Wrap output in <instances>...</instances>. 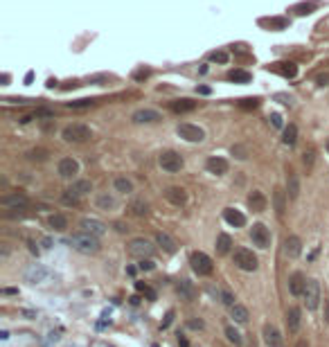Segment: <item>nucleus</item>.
Wrapping results in <instances>:
<instances>
[{"mask_svg": "<svg viewBox=\"0 0 329 347\" xmlns=\"http://www.w3.org/2000/svg\"><path fill=\"white\" fill-rule=\"evenodd\" d=\"M68 243H70L75 250L84 252V255H93V252L99 250V237L88 234V232H75L70 239H68Z\"/></svg>", "mask_w": 329, "mask_h": 347, "instance_id": "f257e3e1", "label": "nucleus"}, {"mask_svg": "<svg viewBox=\"0 0 329 347\" xmlns=\"http://www.w3.org/2000/svg\"><path fill=\"white\" fill-rule=\"evenodd\" d=\"M126 250H129V255L135 257V259H151V255L156 252V246L144 237H135L129 241Z\"/></svg>", "mask_w": 329, "mask_h": 347, "instance_id": "f03ea898", "label": "nucleus"}, {"mask_svg": "<svg viewBox=\"0 0 329 347\" xmlns=\"http://www.w3.org/2000/svg\"><path fill=\"white\" fill-rule=\"evenodd\" d=\"M90 135H93L90 126L79 124V122H75V124H68L66 129L61 131V138L66 140V142H86V140H90Z\"/></svg>", "mask_w": 329, "mask_h": 347, "instance_id": "7ed1b4c3", "label": "nucleus"}, {"mask_svg": "<svg viewBox=\"0 0 329 347\" xmlns=\"http://www.w3.org/2000/svg\"><path fill=\"white\" fill-rule=\"evenodd\" d=\"M158 165H160L162 171L176 174V171L183 169L185 160H183V156H180V153H176V151H162L160 156H158Z\"/></svg>", "mask_w": 329, "mask_h": 347, "instance_id": "20e7f679", "label": "nucleus"}, {"mask_svg": "<svg viewBox=\"0 0 329 347\" xmlns=\"http://www.w3.org/2000/svg\"><path fill=\"white\" fill-rule=\"evenodd\" d=\"M302 297H304V304H306V309L309 311H313V309H318V304H320V284H318V279H306V286H304V293H302Z\"/></svg>", "mask_w": 329, "mask_h": 347, "instance_id": "39448f33", "label": "nucleus"}, {"mask_svg": "<svg viewBox=\"0 0 329 347\" xmlns=\"http://www.w3.org/2000/svg\"><path fill=\"white\" fill-rule=\"evenodd\" d=\"M234 264L239 266L241 270H255L257 268V257L252 250H248V248H237L234 250Z\"/></svg>", "mask_w": 329, "mask_h": 347, "instance_id": "423d86ee", "label": "nucleus"}, {"mask_svg": "<svg viewBox=\"0 0 329 347\" xmlns=\"http://www.w3.org/2000/svg\"><path fill=\"white\" fill-rule=\"evenodd\" d=\"M189 264H192V268H194V273H196V275H210L212 268H214V266H212V259L205 255V252H201V250L192 252Z\"/></svg>", "mask_w": 329, "mask_h": 347, "instance_id": "0eeeda50", "label": "nucleus"}, {"mask_svg": "<svg viewBox=\"0 0 329 347\" xmlns=\"http://www.w3.org/2000/svg\"><path fill=\"white\" fill-rule=\"evenodd\" d=\"M178 135L183 140H187V142H201V140H205V131L201 129V126L196 124H189V122H183V124H178Z\"/></svg>", "mask_w": 329, "mask_h": 347, "instance_id": "6e6552de", "label": "nucleus"}, {"mask_svg": "<svg viewBox=\"0 0 329 347\" xmlns=\"http://www.w3.org/2000/svg\"><path fill=\"white\" fill-rule=\"evenodd\" d=\"M250 239L257 248H268L270 246V230L264 223H255L250 228Z\"/></svg>", "mask_w": 329, "mask_h": 347, "instance_id": "1a4fd4ad", "label": "nucleus"}, {"mask_svg": "<svg viewBox=\"0 0 329 347\" xmlns=\"http://www.w3.org/2000/svg\"><path fill=\"white\" fill-rule=\"evenodd\" d=\"M79 228H81V232L95 234V237H102V234L106 232V223H102L99 219H90V216H86V219L79 221Z\"/></svg>", "mask_w": 329, "mask_h": 347, "instance_id": "9d476101", "label": "nucleus"}, {"mask_svg": "<svg viewBox=\"0 0 329 347\" xmlns=\"http://www.w3.org/2000/svg\"><path fill=\"white\" fill-rule=\"evenodd\" d=\"M131 120L135 122V124H153V122H160V113L153 111V108H140V111H135L133 115H131Z\"/></svg>", "mask_w": 329, "mask_h": 347, "instance_id": "9b49d317", "label": "nucleus"}, {"mask_svg": "<svg viewBox=\"0 0 329 347\" xmlns=\"http://www.w3.org/2000/svg\"><path fill=\"white\" fill-rule=\"evenodd\" d=\"M48 275H50V270L45 268L43 264H30L27 266V270H25V282L39 284V282H43Z\"/></svg>", "mask_w": 329, "mask_h": 347, "instance_id": "f8f14e48", "label": "nucleus"}, {"mask_svg": "<svg viewBox=\"0 0 329 347\" xmlns=\"http://www.w3.org/2000/svg\"><path fill=\"white\" fill-rule=\"evenodd\" d=\"M57 171H59L61 178H72V176L79 174V162H77L75 158H61V160H59Z\"/></svg>", "mask_w": 329, "mask_h": 347, "instance_id": "ddd939ff", "label": "nucleus"}, {"mask_svg": "<svg viewBox=\"0 0 329 347\" xmlns=\"http://www.w3.org/2000/svg\"><path fill=\"white\" fill-rule=\"evenodd\" d=\"M27 196L25 194H21V192H14V194H5V196H0V205H5V207H14V210H18V207H27Z\"/></svg>", "mask_w": 329, "mask_h": 347, "instance_id": "4468645a", "label": "nucleus"}, {"mask_svg": "<svg viewBox=\"0 0 329 347\" xmlns=\"http://www.w3.org/2000/svg\"><path fill=\"white\" fill-rule=\"evenodd\" d=\"M165 198L171 203V205H185V203H187V192H185L183 187L171 185V187L165 189Z\"/></svg>", "mask_w": 329, "mask_h": 347, "instance_id": "2eb2a0df", "label": "nucleus"}, {"mask_svg": "<svg viewBox=\"0 0 329 347\" xmlns=\"http://www.w3.org/2000/svg\"><path fill=\"white\" fill-rule=\"evenodd\" d=\"M261 333H264L266 347H282V336H279V331H277L275 324H264Z\"/></svg>", "mask_w": 329, "mask_h": 347, "instance_id": "dca6fc26", "label": "nucleus"}, {"mask_svg": "<svg viewBox=\"0 0 329 347\" xmlns=\"http://www.w3.org/2000/svg\"><path fill=\"white\" fill-rule=\"evenodd\" d=\"M248 205H250L252 212H264L266 207H268V198H266L259 189H252V192L248 194Z\"/></svg>", "mask_w": 329, "mask_h": 347, "instance_id": "f3484780", "label": "nucleus"}, {"mask_svg": "<svg viewBox=\"0 0 329 347\" xmlns=\"http://www.w3.org/2000/svg\"><path fill=\"white\" fill-rule=\"evenodd\" d=\"M205 169L214 176H223L225 171H228V160H225V158H219V156H212V158H207Z\"/></svg>", "mask_w": 329, "mask_h": 347, "instance_id": "a211bd4d", "label": "nucleus"}, {"mask_svg": "<svg viewBox=\"0 0 329 347\" xmlns=\"http://www.w3.org/2000/svg\"><path fill=\"white\" fill-rule=\"evenodd\" d=\"M284 252H286V257H291V259L300 257V252H302V241H300V237L291 234V237L284 239Z\"/></svg>", "mask_w": 329, "mask_h": 347, "instance_id": "6ab92c4d", "label": "nucleus"}, {"mask_svg": "<svg viewBox=\"0 0 329 347\" xmlns=\"http://www.w3.org/2000/svg\"><path fill=\"white\" fill-rule=\"evenodd\" d=\"M286 196L288 194L284 192V189H279V187L273 189V207H275V214H277L279 219H282L284 212H286Z\"/></svg>", "mask_w": 329, "mask_h": 347, "instance_id": "aec40b11", "label": "nucleus"}, {"mask_svg": "<svg viewBox=\"0 0 329 347\" xmlns=\"http://www.w3.org/2000/svg\"><path fill=\"white\" fill-rule=\"evenodd\" d=\"M304 286H306V279L302 273H293L291 277H288V291H291V295H302V293H304Z\"/></svg>", "mask_w": 329, "mask_h": 347, "instance_id": "412c9836", "label": "nucleus"}, {"mask_svg": "<svg viewBox=\"0 0 329 347\" xmlns=\"http://www.w3.org/2000/svg\"><path fill=\"white\" fill-rule=\"evenodd\" d=\"M286 194L291 201H295L300 196V178H297L295 171H288V176H286Z\"/></svg>", "mask_w": 329, "mask_h": 347, "instance_id": "4be33fe9", "label": "nucleus"}, {"mask_svg": "<svg viewBox=\"0 0 329 347\" xmlns=\"http://www.w3.org/2000/svg\"><path fill=\"white\" fill-rule=\"evenodd\" d=\"M223 219L228 221L230 225H234V228L246 225V216H243L239 210H234V207H225V210H223Z\"/></svg>", "mask_w": 329, "mask_h": 347, "instance_id": "5701e85b", "label": "nucleus"}, {"mask_svg": "<svg viewBox=\"0 0 329 347\" xmlns=\"http://www.w3.org/2000/svg\"><path fill=\"white\" fill-rule=\"evenodd\" d=\"M300 309H297V306H288L286 309V327H288V331L291 333H295L297 329H300Z\"/></svg>", "mask_w": 329, "mask_h": 347, "instance_id": "b1692460", "label": "nucleus"}, {"mask_svg": "<svg viewBox=\"0 0 329 347\" xmlns=\"http://www.w3.org/2000/svg\"><path fill=\"white\" fill-rule=\"evenodd\" d=\"M156 243H158V246H160L165 252H176V248H178V243H176L167 232H158V234H156Z\"/></svg>", "mask_w": 329, "mask_h": 347, "instance_id": "393cba45", "label": "nucleus"}, {"mask_svg": "<svg viewBox=\"0 0 329 347\" xmlns=\"http://www.w3.org/2000/svg\"><path fill=\"white\" fill-rule=\"evenodd\" d=\"M176 291H178V295L183 297V300H194V295H196V291H194L189 279H180V282L176 284Z\"/></svg>", "mask_w": 329, "mask_h": 347, "instance_id": "a878e982", "label": "nucleus"}, {"mask_svg": "<svg viewBox=\"0 0 329 347\" xmlns=\"http://www.w3.org/2000/svg\"><path fill=\"white\" fill-rule=\"evenodd\" d=\"M169 108L174 113H189L196 108V102H192V99H174V102L169 104Z\"/></svg>", "mask_w": 329, "mask_h": 347, "instance_id": "bb28decb", "label": "nucleus"}, {"mask_svg": "<svg viewBox=\"0 0 329 347\" xmlns=\"http://www.w3.org/2000/svg\"><path fill=\"white\" fill-rule=\"evenodd\" d=\"M230 315H232V320H234V322H239V324L248 322V309H246L243 304H234V306H230Z\"/></svg>", "mask_w": 329, "mask_h": 347, "instance_id": "cd10ccee", "label": "nucleus"}, {"mask_svg": "<svg viewBox=\"0 0 329 347\" xmlns=\"http://www.w3.org/2000/svg\"><path fill=\"white\" fill-rule=\"evenodd\" d=\"M70 189L77 194V196H81V198H84L86 194H90V192H93V183H90V180H75Z\"/></svg>", "mask_w": 329, "mask_h": 347, "instance_id": "c85d7f7f", "label": "nucleus"}, {"mask_svg": "<svg viewBox=\"0 0 329 347\" xmlns=\"http://www.w3.org/2000/svg\"><path fill=\"white\" fill-rule=\"evenodd\" d=\"M228 79L234 81V84H248L252 77H250V72H248V70H239V68H237V70L228 72Z\"/></svg>", "mask_w": 329, "mask_h": 347, "instance_id": "c756f323", "label": "nucleus"}, {"mask_svg": "<svg viewBox=\"0 0 329 347\" xmlns=\"http://www.w3.org/2000/svg\"><path fill=\"white\" fill-rule=\"evenodd\" d=\"M230 248H232V239H230L228 234H219V237H216V252H219V255H228Z\"/></svg>", "mask_w": 329, "mask_h": 347, "instance_id": "7c9ffc66", "label": "nucleus"}, {"mask_svg": "<svg viewBox=\"0 0 329 347\" xmlns=\"http://www.w3.org/2000/svg\"><path fill=\"white\" fill-rule=\"evenodd\" d=\"M295 140H297V126H295V124L284 126L282 142H284V144H288V147H293V144H295Z\"/></svg>", "mask_w": 329, "mask_h": 347, "instance_id": "2f4dec72", "label": "nucleus"}, {"mask_svg": "<svg viewBox=\"0 0 329 347\" xmlns=\"http://www.w3.org/2000/svg\"><path fill=\"white\" fill-rule=\"evenodd\" d=\"M97 207H99V210H115V207H117V201H115V198H113V196H108V194H99V196H97Z\"/></svg>", "mask_w": 329, "mask_h": 347, "instance_id": "473e14b6", "label": "nucleus"}, {"mask_svg": "<svg viewBox=\"0 0 329 347\" xmlns=\"http://www.w3.org/2000/svg\"><path fill=\"white\" fill-rule=\"evenodd\" d=\"M129 210H131V214H135V216H144V214H149V203L142 201V198H138V201H133L129 205Z\"/></svg>", "mask_w": 329, "mask_h": 347, "instance_id": "72a5a7b5", "label": "nucleus"}, {"mask_svg": "<svg viewBox=\"0 0 329 347\" xmlns=\"http://www.w3.org/2000/svg\"><path fill=\"white\" fill-rule=\"evenodd\" d=\"M50 228L57 230V232H63L68 228V219L63 214H52L50 216Z\"/></svg>", "mask_w": 329, "mask_h": 347, "instance_id": "f704fd0d", "label": "nucleus"}, {"mask_svg": "<svg viewBox=\"0 0 329 347\" xmlns=\"http://www.w3.org/2000/svg\"><path fill=\"white\" fill-rule=\"evenodd\" d=\"M273 70L279 72V75H284V77H295L297 75V68L293 66V63H275Z\"/></svg>", "mask_w": 329, "mask_h": 347, "instance_id": "c9c22d12", "label": "nucleus"}, {"mask_svg": "<svg viewBox=\"0 0 329 347\" xmlns=\"http://www.w3.org/2000/svg\"><path fill=\"white\" fill-rule=\"evenodd\" d=\"M79 201H81V196H77V194L72 192L70 187H68L66 192L61 194V203H63V205H68V207H75V205H79Z\"/></svg>", "mask_w": 329, "mask_h": 347, "instance_id": "e433bc0d", "label": "nucleus"}, {"mask_svg": "<svg viewBox=\"0 0 329 347\" xmlns=\"http://www.w3.org/2000/svg\"><path fill=\"white\" fill-rule=\"evenodd\" d=\"M115 189L117 192H122V194H131L133 192V183H131L129 178H124V176H120V178H115Z\"/></svg>", "mask_w": 329, "mask_h": 347, "instance_id": "4c0bfd02", "label": "nucleus"}, {"mask_svg": "<svg viewBox=\"0 0 329 347\" xmlns=\"http://www.w3.org/2000/svg\"><path fill=\"white\" fill-rule=\"evenodd\" d=\"M225 338H228V340H230V342H232V345H234V347H239V345H241V342H243L241 333H239V331H237V329H234V327H232V324H228V327H225Z\"/></svg>", "mask_w": 329, "mask_h": 347, "instance_id": "58836bf2", "label": "nucleus"}, {"mask_svg": "<svg viewBox=\"0 0 329 347\" xmlns=\"http://www.w3.org/2000/svg\"><path fill=\"white\" fill-rule=\"evenodd\" d=\"M219 297H221V302H223L225 306H234L237 304V297H234V293L232 291H228V288H223V291H219Z\"/></svg>", "mask_w": 329, "mask_h": 347, "instance_id": "ea45409f", "label": "nucleus"}, {"mask_svg": "<svg viewBox=\"0 0 329 347\" xmlns=\"http://www.w3.org/2000/svg\"><path fill=\"white\" fill-rule=\"evenodd\" d=\"M230 153H232L234 158H239V160H246L248 158V147H243V144H232Z\"/></svg>", "mask_w": 329, "mask_h": 347, "instance_id": "a19ab883", "label": "nucleus"}, {"mask_svg": "<svg viewBox=\"0 0 329 347\" xmlns=\"http://www.w3.org/2000/svg\"><path fill=\"white\" fill-rule=\"evenodd\" d=\"M313 9H315L313 3H302V5H295V7H293V12L300 14V16H304V14H311Z\"/></svg>", "mask_w": 329, "mask_h": 347, "instance_id": "79ce46f5", "label": "nucleus"}, {"mask_svg": "<svg viewBox=\"0 0 329 347\" xmlns=\"http://www.w3.org/2000/svg\"><path fill=\"white\" fill-rule=\"evenodd\" d=\"M228 52H223V50H216V52H210V61L214 63H228Z\"/></svg>", "mask_w": 329, "mask_h": 347, "instance_id": "37998d69", "label": "nucleus"}, {"mask_svg": "<svg viewBox=\"0 0 329 347\" xmlns=\"http://www.w3.org/2000/svg\"><path fill=\"white\" fill-rule=\"evenodd\" d=\"M95 106L93 99H77V102H68V108H90Z\"/></svg>", "mask_w": 329, "mask_h": 347, "instance_id": "c03bdc74", "label": "nucleus"}, {"mask_svg": "<svg viewBox=\"0 0 329 347\" xmlns=\"http://www.w3.org/2000/svg\"><path fill=\"white\" fill-rule=\"evenodd\" d=\"M27 158H30V160H45V158H48V151H43V149H32V151L27 153Z\"/></svg>", "mask_w": 329, "mask_h": 347, "instance_id": "a18cd8bd", "label": "nucleus"}, {"mask_svg": "<svg viewBox=\"0 0 329 347\" xmlns=\"http://www.w3.org/2000/svg\"><path fill=\"white\" fill-rule=\"evenodd\" d=\"M257 104H259V99H257V97H248V99H241L239 106H241V108H257Z\"/></svg>", "mask_w": 329, "mask_h": 347, "instance_id": "49530a36", "label": "nucleus"}, {"mask_svg": "<svg viewBox=\"0 0 329 347\" xmlns=\"http://www.w3.org/2000/svg\"><path fill=\"white\" fill-rule=\"evenodd\" d=\"M270 124L275 126V129H282V115H279V113H270Z\"/></svg>", "mask_w": 329, "mask_h": 347, "instance_id": "de8ad7c7", "label": "nucleus"}, {"mask_svg": "<svg viewBox=\"0 0 329 347\" xmlns=\"http://www.w3.org/2000/svg\"><path fill=\"white\" fill-rule=\"evenodd\" d=\"M153 266H156V264H153L151 259H140L138 268H140V270H153Z\"/></svg>", "mask_w": 329, "mask_h": 347, "instance_id": "09e8293b", "label": "nucleus"}, {"mask_svg": "<svg viewBox=\"0 0 329 347\" xmlns=\"http://www.w3.org/2000/svg\"><path fill=\"white\" fill-rule=\"evenodd\" d=\"M171 322H174V311H167V315H165V320H162L160 327H162V329H167Z\"/></svg>", "mask_w": 329, "mask_h": 347, "instance_id": "8fccbe9b", "label": "nucleus"}, {"mask_svg": "<svg viewBox=\"0 0 329 347\" xmlns=\"http://www.w3.org/2000/svg\"><path fill=\"white\" fill-rule=\"evenodd\" d=\"M270 25L277 27V30H282V27H286V21H284V18H273V21H270Z\"/></svg>", "mask_w": 329, "mask_h": 347, "instance_id": "3c124183", "label": "nucleus"}, {"mask_svg": "<svg viewBox=\"0 0 329 347\" xmlns=\"http://www.w3.org/2000/svg\"><path fill=\"white\" fill-rule=\"evenodd\" d=\"M304 165L306 167L313 165V151H311V149H309V151H304Z\"/></svg>", "mask_w": 329, "mask_h": 347, "instance_id": "603ef678", "label": "nucleus"}, {"mask_svg": "<svg viewBox=\"0 0 329 347\" xmlns=\"http://www.w3.org/2000/svg\"><path fill=\"white\" fill-rule=\"evenodd\" d=\"M189 327H192V329H203V320H189Z\"/></svg>", "mask_w": 329, "mask_h": 347, "instance_id": "864d4df0", "label": "nucleus"}, {"mask_svg": "<svg viewBox=\"0 0 329 347\" xmlns=\"http://www.w3.org/2000/svg\"><path fill=\"white\" fill-rule=\"evenodd\" d=\"M115 230H117V232H126V230H129V225H124V223H120V221H117V223H115Z\"/></svg>", "mask_w": 329, "mask_h": 347, "instance_id": "5fc2aeb1", "label": "nucleus"}, {"mask_svg": "<svg viewBox=\"0 0 329 347\" xmlns=\"http://www.w3.org/2000/svg\"><path fill=\"white\" fill-rule=\"evenodd\" d=\"M327 81H329V75H320V77H318V84H320V86H324Z\"/></svg>", "mask_w": 329, "mask_h": 347, "instance_id": "6e6d98bb", "label": "nucleus"}, {"mask_svg": "<svg viewBox=\"0 0 329 347\" xmlns=\"http://www.w3.org/2000/svg\"><path fill=\"white\" fill-rule=\"evenodd\" d=\"M135 288H138V291H147V284H144V282H135Z\"/></svg>", "mask_w": 329, "mask_h": 347, "instance_id": "4d7b16f0", "label": "nucleus"}, {"mask_svg": "<svg viewBox=\"0 0 329 347\" xmlns=\"http://www.w3.org/2000/svg\"><path fill=\"white\" fill-rule=\"evenodd\" d=\"M324 320L329 322V300H324Z\"/></svg>", "mask_w": 329, "mask_h": 347, "instance_id": "13d9d810", "label": "nucleus"}, {"mask_svg": "<svg viewBox=\"0 0 329 347\" xmlns=\"http://www.w3.org/2000/svg\"><path fill=\"white\" fill-rule=\"evenodd\" d=\"M3 293H5V295H16V288H3Z\"/></svg>", "mask_w": 329, "mask_h": 347, "instance_id": "bf43d9fd", "label": "nucleus"}, {"mask_svg": "<svg viewBox=\"0 0 329 347\" xmlns=\"http://www.w3.org/2000/svg\"><path fill=\"white\" fill-rule=\"evenodd\" d=\"M196 90H198L201 95H210V88H207V86H201V88H196Z\"/></svg>", "mask_w": 329, "mask_h": 347, "instance_id": "052dcab7", "label": "nucleus"}, {"mask_svg": "<svg viewBox=\"0 0 329 347\" xmlns=\"http://www.w3.org/2000/svg\"><path fill=\"white\" fill-rule=\"evenodd\" d=\"M144 293H147V297H149V300H156V293H153L151 288H147V291H144Z\"/></svg>", "mask_w": 329, "mask_h": 347, "instance_id": "680f3d73", "label": "nucleus"}, {"mask_svg": "<svg viewBox=\"0 0 329 347\" xmlns=\"http://www.w3.org/2000/svg\"><path fill=\"white\" fill-rule=\"evenodd\" d=\"M295 347H309V345H306V340H297Z\"/></svg>", "mask_w": 329, "mask_h": 347, "instance_id": "e2e57ef3", "label": "nucleus"}, {"mask_svg": "<svg viewBox=\"0 0 329 347\" xmlns=\"http://www.w3.org/2000/svg\"><path fill=\"white\" fill-rule=\"evenodd\" d=\"M327 151H329V140H327Z\"/></svg>", "mask_w": 329, "mask_h": 347, "instance_id": "0e129e2a", "label": "nucleus"}]
</instances>
